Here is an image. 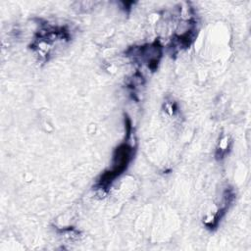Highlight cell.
<instances>
[{
    "mask_svg": "<svg viewBox=\"0 0 251 251\" xmlns=\"http://www.w3.org/2000/svg\"><path fill=\"white\" fill-rule=\"evenodd\" d=\"M125 55L135 63L145 64L151 72H155L163 56V46L159 39H155L151 43L128 47L125 51Z\"/></svg>",
    "mask_w": 251,
    "mask_h": 251,
    "instance_id": "3957f363",
    "label": "cell"
},
{
    "mask_svg": "<svg viewBox=\"0 0 251 251\" xmlns=\"http://www.w3.org/2000/svg\"><path fill=\"white\" fill-rule=\"evenodd\" d=\"M197 35V29H196V24L193 25L189 29L186 31L180 33V34H175L174 38L172 39L173 49L178 47V49H186L189 48L192 42L194 41L195 37Z\"/></svg>",
    "mask_w": 251,
    "mask_h": 251,
    "instance_id": "5b68a950",
    "label": "cell"
},
{
    "mask_svg": "<svg viewBox=\"0 0 251 251\" xmlns=\"http://www.w3.org/2000/svg\"><path fill=\"white\" fill-rule=\"evenodd\" d=\"M232 139L229 135H222L219 139V143L215 152V158L217 161H222L230 151L232 146Z\"/></svg>",
    "mask_w": 251,
    "mask_h": 251,
    "instance_id": "8992f818",
    "label": "cell"
},
{
    "mask_svg": "<svg viewBox=\"0 0 251 251\" xmlns=\"http://www.w3.org/2000/svg\"><path fill=\"white\" fill-rule=\"evenodd\" d=\"M235 199V192L231 186H228L225 189L223 193V199L222 203L223 205L209 218H206L204 220V226L209 229V230H215L217 229L221 220L224 218L226 213L227 212L228 208L232 204V202Z\"/></svg>",
    "mask_w": 251,
    "mask_h": 251,
    "instance_id": "277c9868",
    "label": "cell"
},
{
    "mask_svg": "<svg viewBox=\"0 0 251 251\" xmlns=\"http://www.w3.org/2000/svg\"><path fill=\"white\" fill-rule=\"evenodd\" d=\"M130 134L132 133H126L125 141L115 148L112 159V167L111 169L106 170L97 178L95 184L93 185L95 190L108 193L115 179L123 175L124 172L128 168L135 153V147H133L128 141L131 137Z\"/></svg>",
    "mask_w": 251,
    "mask_h": 251,
    "instance_id": "6da1fadb",
    "label": "cell"
},
{
    "mask_svg": "<svg viewBox=\"0 0 251 251\" xmlns=\"http://www.w3.org/2000/svg\"><path fill=\"white\" fill-rule=\"evenodd\" d=\"M70 40L71 34L66 25H51L46 24L35 32L33 41L29 44V48L36 52L43 62H46L49 59L50 51L54 45L56 46L59 42H69Z\"/></svg>",
    "mask_w": 251,
    "mask_h": 251,
    "instance_id": "7a4b0ae2",
    "label": "cell"
}]
</instances>
